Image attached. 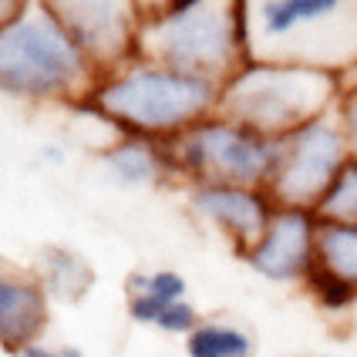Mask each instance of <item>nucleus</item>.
<instances>
[{
  "instance_id": "f257e3e1",
  "label": "nucleus",
  "mask_w": 357,
  "mask_h": 357,
  "mask_svg": "<svg viewBox=\"0 0 357 357\" xmlns=\"http://www.w3.org/2000/svg\"><path fill=\"white\" fill-rule=\"evenodd\" d=\"M243 34L250 61L357 71V0H243Z\"/></svg>"
},
{
  "instance_id": "f03ea898",
  "label": "nucleus",
  "mask_w": 357,
  "mask_h": 357,
  "mask_svg": "<svg viewBox=\"0 0 357 357\" xmlns=\"http://www.w3.org/2000/svg\"><path fill=\"white\" fill-rule=\"evenodd\" d=\"M135 61L222 88L250 64L243 0H182L159 17L142 20Z\"/></svg>"
},
{
  "instance_id": "7ed1b4c3",
  "label": "nucleus",
  "mask_w": 357,
  "mask_h": 357,
  "mask_svg": "<svg viewBox=\"0 0 357 357\" xmlns=\"http://www.w3.org/2000/svg\"><path fill=\"white\" fill-rule=\"evenodd\" d=\"M101 71L71 40L54 14L31 0L17 20L0 27V91L14 98H91Z\"/></svg>"
},
{
  "instance_id": "20e7f679",
  "label": "nucleus",
  "mask_w": 357,
  "mask_h": 357,
  "mask_svg": "<svg viewBox=\"0 0 357 357\" xmlns=\"http://www.w3.org/2000/svg\"><path fill=\"white\" fill-rule=\"evenodd\" d=\"M344 81L317 68L250 61L219 91V119H229L266 139H287L320 115H331Z\"/></svg>"
},
{
  "instance_id": "39448f33",
  "label": "nucleus",
  "mask_w": 357,
  "mask_h": 357,
  "mask_svg": "<svg viewBox=\"0 0 357 357\" xmlns=\"http://www.w3.org/2000/svg\"><path fill=\"white\" fill-rule=\"evenodd\" d=\"M216 84L178 75L149 61H132L119 75L101 78L91 105L105 119L139 135H182L219 108Z\"/></svg>"
},
{
  "instance_id": "423d86ee",
  "label": "nucleus",
  "mask_w": 357,
  "mask_h": 357,
  "mask_svg": "<svg viewBox=\"0 0 357 357\" xmlns=\"http://www.w3.org/2000/svg\"><path fill=\"white\" fill-rule=\"evenodd\" d=\"M176 159L206 185L266 189L280 159V142L229 119H206L176 139Z\"/></svg>"
},
{
  "instance_id": "0eeeda50",
  "label": "nucleus",
  "mask_w": 357,
  "mask_h": 357,
  "mask_svg": "<svg viewBox=\"0 0 357 357\" xmlns=\"http://www.w3.org/2000/svg\"><path fill=\"white\" fill-rule=\"evenodd\" d=\"M351 162L347 135L340 128L337 108L310 125L280 139V159L266 192L283 209H314L331 192L344 165Z\"/></svg>"
},
{
  "instance_id": "6e6552de",
  "label": "nucleus",
  "mask_w": 357,
  "mask_h": 357,
  "mask_svg": "<svg viewBox=\"0 0 357 357\" xmlns=\"http://www.w3.org/2000/svg\"><path fill=\"white\" fill-rule=\"evenodd\" d=\"M71 40L88 54L101 78L135 61L142 14L135 0H40Z\"/></svg>"
},
{
  "instance_id": "1a4fd4ad",
  "label": "nucleus",
  "mask_w": 357,
  "mask_h": 357,
  "mask_svg": "<svg viewBox=\"0 0 357 357\" xmlns=\"http://www.w3.org/2000/svg\"><path fill=\"white\" fill-rule=\"evenodd\" d=\"M317 226L320 216L314 209H283L280 206L266 236L250 253V266L263 273L266 280H307L317 266Z\"/></svg>"
},
{
  "instance_id": "9d476101",
  "label": "nucleus",
  "mask_w": 357,
  "mask_h": 357,
  "mask_svg": "<svg viewBox=\"0 0 357 357\" xmlns=\"http://www.w3.org/2000/svg\"><path fill=\"white\" fill-rule=\"evenodd\" d=\"M196 209L202 216L216 219L219 226L236 239L239 253H253L259 239L266 236L270 219L280 206L266 189H243V185H199Z\"/></svg>"
},
{
  "instance_id": "9b49d317",
  "label": "nucleus",
  "mask_w": 357,
  "mask_h": 357,
  "mask_svg": "<svg viewBox=\"0 0 357 357\" xmlns=\"http://www.w3.org/2000/svg\"><path fill=\"white\" fill-rule=\"evenodd\" d=\"M44 320H47V303L38 280L0 266V344L24 347L40 334Z\"/></svg>"
},
{
  "instance_id": "f8f14e48",
  "label": "nucleus",
  "mask_w": 357,
  "mask_h": 357,
  "mask_svg": "<svg viewBox=\"0 0 357 357\" xmlns=\"http://www.w3.org/2000/svg\"><path fill=\"white\" fill-rule=\"evenodd\" d=\"M317 266L340 277L357 290V222H331L317 226Z\"/></svg>"
},
{
  "instance_id": "ddd939ff",
  "label": "nucleus",
  "mask_w": 357,
  "mask_h": 357,
  "mask_svg": "<svg viewBox=\"0 0 357 357\" xmlns=\"http://www.w3.org/2000/svg\"><path fill=\"white\" fill-rule=\"evenodd\" d=\"M185 290L182 277L176 273H155V277H135L132 280V317L145 324H159V317L178 303Z\"/></svg>"
},
{
  "instance_id": "4468645a",
  "label": "nucleus",
  "mask_w": 357,
  "mask_h": 357,
  "mask_svg": "<svg viewBox=\"0 0 357 357\" xmlns=\"http://www.w3.org/2000/svg\"><path fill=\"white\" fill-rule=\"evenodd\" d=\"M189 357H253V340L236 327L206 324L189 334Z\"/></svg>"
},
{
  "instance_id": "2eb2a0df",
  "label": "nucleus",
  "mask_w": 357,
  "mask_h": 357,
  "mask_svg": "<svg viewBox=\"0 0 357 357\" xmlns=\"http://www.w3.org/2000/svg\"><path fill=\"white\" fill-rule=\"evenodd\" d=\"M108 169L115 172V178L128 182V185H139V182H152L159 172V159L149 145L142 142H125L119 145L112 155H108Z\"/></svg>"
},
{
  "instance_id": "dca6fc26",
  "label": "nucleus",
  "mask_w": 357,
  "mask_h": 357,
  "mask_svg": "<svg viewBox=\"0 0 357 357\" xmlns=\"http://www.w3.org/2000/svg\"><path fill=\"white\" fill-rule=\"evenodd\" d=\"M317 216L331 219V222H357V162L354 159L344 165L337 182L324 196V202L317 206Z\"/></svg>"
},
{
  "instance_id": "f3484780",
  "label": "nucleus",
  "mask_w": 357,
  "mask_h": 357,
  "mask_svg": "<svg viewBox=\"0 0 357 357\" xmlns=\"http://www.w3.org/2000/svg\"><path fill=\"white\" fill-rule=\"evenodd\" d=\"M47 257H51L47 259V266H51L47 283L54 287V294H61V297H68V300L81 297L88 290V283H91V270L78 257L61 253V250H47Z\"/></svg>"
},
{
  "instance_id": "a211bd4d",
  "label": "nucleus",
  "mask_w": 357,
  "mask_h": 357,
  "mask_svg": "<svg viewBox=\"0 0 357 357\" xmlns=\"http://www.w3.org/2000/svg\"><path fill=\"white\" fill-rule=\"evenodd\" d=\"M307 290H310V297L317 300L324 310H331V314H340V310H354L357 307V290L351 283H344L340 277L334 273H327L324 266H314L310 270V277H307Z\"/></svg>"
},
{
  "instance_id": "6ab92c4d",
  "label": "nucleus",
  "mask_w": 357,
  "mask_h": 357,
  "mask_svg": "<svg viewBox=\"0 0 357 357\" xmlns=\"http://www.w3.org/2000/svg\"><path fill=\"white\" fill-rule=\"evenodd\" d=\"M337 119L340 128L347 135V149H351V159L357 162V78L351 84H344V95L337 101Z\"/></svg>"
},
{
  "instance_id": "aec40b11",
  "label": "nucleus",
  "mask_w": 357,
  "mask_h": 357,
  "mask_svg": "<svg viewBox=\"0 0 357 357\" xmlns=\"http://www.w3.org/2000/svg\"><path fill=\"white\" fill-rule=\"evenodd\" d=\"M159 327H165V331H182V334L189 331V334H192V331H196V310H192L189 303H172L159 317Z\"/></svg>"
},
{
  "instance_id": "412c9836",
  "label": "nucleus",
  "mask_w": 357,
  "mask_h": 357,
  "mask_svg": "<svg viewBox=\"0 0 357 357\" xmlns=\"http://www.w3.org/2000/svg\"><path fill=\"white\" fill-rule=\"evenodd\" d=\"M135 3H139L142 20H149V17H159V14H165L169 7H176V3H182V0H135Z\"/></svg>"
},
{
  "instance_id": "4be33fe9",
  "label": "nucleus",
  "mask_w": 357,
  "mask_h": 357,
  "mask_svg": "<svg viewBox=\"0 0 357 357\" xmlns=\"http://www.w3.org/2000/svg\"><path fill=\"white\" fill-rule=\"evenodd\" d=\"M27 3L31 0H0V27H7L10 20H17Z\"/></svg>"
},
{
  "instance_id": "5701e85b",
  "label": "nucleus",
  "mask_w": 357,
  "mask_h": 357,
  "mask_svg": "<svg viewBox=\"0 0 357 357\" xmlns=\"http://www.w3.org/2000/svg\"><path fill=\"white\" fill-rule=\"evenodd\" d=\"M24 357H81L75 347H61V351H44V347H24Z\"/></svg>"
},
{
  "instance_id": "b1692460",
  "label": "nucleus",
  "mask_w": 357,
  "mask_h": 357,
  "mask_svg": "<svg viewBox=\"0 0 357 357\" xmlns=\"http://www.w3.org/2000/svg\"><path fill=\"white\" fill-rule=\"evenodd\" d=\"M354 331H357V307H354Z\"/></svg>"
}]
</instances>
